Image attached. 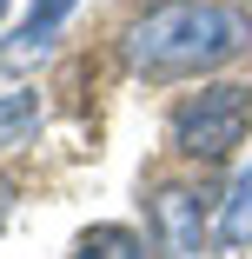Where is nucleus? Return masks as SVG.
Here are the masks:
<instances>
[{
    "mask_svg": "<svg viewBox=\"0 0 252 259\" xmlns=\"http://www.w3.org/2000/svg\"><path fill=\"white\" fill-rule=\"evenodd\" d=\"M245 133H252V87L245 80H213L173 107V153H186L199 166L232 160L245 146Z\"/></svg>",
    "mask_w": 252,
    "mask_h": 259,
    "instance_id": "nucleus-2",
    "label": "nucleus"
},
{
    "mask_svg": "<svg viewBox=\"0 0 252 259\" xmlns=\"http://www.w3.org/2000/svg\"><path fill=\"white\" fill-rule=\"evenodd\" d=\"M252 47V14L232 0H160L126 27V67L153 87L199 80Z\"/></svg>",
    "mask_w": 252,
    "mask_h": 259,
    "instance_id": "nucleus-1",
    "label": "nucleus"
},
{
    "mask_svg": "<svg viewBox=\"0 0 252 259\" xmlns=\"http://www.w3.org/2000/svg\"><path fill=\"white\" fill-rule=\"evenodd\" d=\"M67 259H146V239H139L133 226H113V220H107V226H86Z\"/></svg>",
    "mask_w": 252,
    "mask_h": 259,
    "instance_id": "nucleus-6",
    "label": "nucleus"
},
{
    "mask_svg": "<svg viewBox=\"0 0 252 259\" xmlns=\"http://www.w3.org/2000/svg\"><path fill=\"white\" fill-rule=\"evenodd\" d=\"M239 7H252V0H239Z\"/></svg>",
    "mask_w": 252,
    "mask_h": 259,
    "instance_id": "nucleus-10",
    "label": "nucleus"
},
{
    "mask_svg": "<svg viewBox=\"0 0 252 259\" xmlns=\"http://www.w3.org/2000/svg\"><path fill=\"white\" fill-rule=\"evenodd\" d=\"M40 126V93H0V146H20Z\"/></svg>",
    "mask_w": 252,
    "mask_h": 259,
    "instance_id": "nucleus-7",
    "label": "nucleus"
},
{
    "mask_svg": "<svg viewBox=\"0 0 252 259\" xmlns=\"http://www.w3.org/2000/svg\"><path fill=\"white\" fill-rule=\"evenodd\" d=\"M0 14H7V0H0Z\"/></svg>",
    "mask_w": 252,
    "mask_h": 259,
    "instance_id": "nucleus-9",
    "label": "nucleus"
},
{
    "mask_svg": "<svg viewBox=\"0 0 252 259\" xmlns=\"http://www.w3.org/2000/svg\"><path fill=\"white\" fill-rule=\"evenodd\" d=\"M206 199H213V193H199V186H186V180L153 186L146 213H153V239H160L166 259H206Z\"/></svg>",
    "mask_w": 252,
    "mask_h": 259,
    "instance_id": "nucleus-3",
    "label": "nucleus"
},
{
    "mask_svg": "<svg viewBox=\"0 0 252 259\" xmlns=\"http://www.w3.org/2000/svg\"><path fill=\"white\" fill-rule=\"evenodd\" d=\"M219 246L226 252H245L252 246V166H239L232 193L219 199Z\"/></svg>",
    "mask_w": 252,
    "mask_h": 259,
    "instance_id": "nucleus-5",
    "label": "nucleus"
},
{
    "mask_svg": "<svg viewBox=\"0 0 252 259\" xmlns=\"http://www.w3.org/2000/svg\"><path fill=\"white\" fill-rule=\"evenodd\" d=\"M73 7H80V0H33V14H27V20H20V27L7 33V40H0V67H7V73H20V67L46 60Z\"/></svg>",
    "mask_w": 252,
    "mask_h": 259,
    "instance_id": "nucleus-4",
    "label": "nucleus"
},
{
    "mask_svg": "<svg viewBox=\"0 0 252 259\" xmlns=\"http://www.w3.org/2000/svg\"><path fill=\"white\" fill-rule=\"evenodd\" d=\"M14 199H20V193H14V180L0 173V226H7V213H14Z\"/></svg>",
    "mask_w": 252,
    "mask_h": 259,
    "instance_id": "nucleus-8",
    "label": "nucleus"
}]
</instances>
